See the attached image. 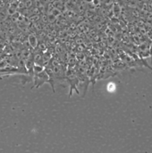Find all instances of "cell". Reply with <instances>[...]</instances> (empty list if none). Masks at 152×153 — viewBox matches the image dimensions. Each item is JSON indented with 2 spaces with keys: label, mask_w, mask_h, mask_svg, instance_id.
Listing matches in <instances>:
<instances>
[{
  "label": "cell",
  "mask_w": 152,
  "mask_h": 153,
  "mask_svg": "<svg viewBox=\"0 0 152 153\" xmlns=\"http://www.w3.org/2000/svg\"><path fill=\"white\" fill-rule=\"evenodd\" d=\"M48 82V76L44 71L39 70V66L34 67V83L36 87H39L44 82Z\"/></svg>",
  "instance_id": "cell-1"
}]
</instances>
